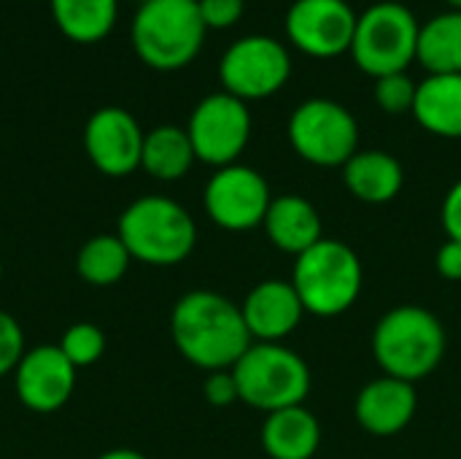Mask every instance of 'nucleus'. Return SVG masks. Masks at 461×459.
I'll use <instances>...</instances> for the list:
<instances>
[{"label":"nucleus","mask_w":461,"mask_h":459,"mask_svg":"<svg viewBox=\"0 0 461 459\" xmlns=\"http://www.w3.org/2000/svg\"><path fill=\"white\" fill-rule=\"evenodd\" d=\"M170 338L186 363L208 373L232 371L254 344L240 303L211 289H192L176 300L170 311Z\"/></svg>","instance_id":"nucleus-1"},{"label":"nucleus","mask_w":461,"mask_h":459,"mask_svg":"<svg viewBox=\"0 0 461 459\" xmlns=\"http://www.w3.org/2000/svg\"><path fill=\"white\" fill-rule=\"evenodd\" d=\"M370 346L384 376L416 384L440 368L448 335L429 308L405 303L378 319Z\"/></svg>","instance_id":"nucleus-2"},{"label":"nucleus","mask_w":461,"mask_h":459,"mask_svg":"<svg viewBox=\"0 0 461 459\" xmlns=\"http://www.w3.org/2000/svg\"><path fill=\"white\" fill-rule=\"evenodd\" d=\"M116 235L132 260L151 268L181 265L197 246L192 214L167 195H143L132 200L119 216Z\"/></svg>","instance_id":"nucleus-3"},{"label":"nucleus","mask_w":461,"mask_h":459,"mask_svg":"<svg viewBox=\"0 0 461 459\" xmlns=\"http://www.w3.org/2000/svg\"><path fill=\"white\" fill-rule=\"evenodd\" d=\"M294 260L289 281L294 284L305 314L332 319L357 306L365 287V268L346 241L321 238Z\"/></svg>","instance_id":"nucleus-4"},{"label":"nucleus","mask_w":461,"mask_h":459,"mask_svg":"<svg viewBox=\"0 0 461 459\" xmlns=\"http://www.w3.org/2000/svg\"><path fill=\"white\" fill-rule=\"evenodd\" d=\"M205 32L197 0H146L130 27L138 60L154 70H181L194 62Z\"/></svg>","instance_id":"nucleus-5"},{"label":"nucleus","mask_w":461,"mask_h":459,"mask_svg":"<svg viewBox=\"0 0 461 459\" xmlns=\"http://www.w3.org/2000/svg\"><path fill=\"white\" fill-rule=\"evenodd\" d=\"M232 376L240 400L265 414L305 406L313 384L308 363L284 344H251L232 365Z\"/></svg>","instance_id":"nucleus-6"},{"label":"nucleus","mask_w":461,"mask_h":459,"mask_svg":"<svg viewBox=\"0 0 461 459\" xmlns=\"http://www.w3.org/2000/svg\"><path fill=\"white\" fill-rule=\"evenodd\" d=\"M419 19L400 0H378L357 16L351 57L373 78L405 73L419 49Z\"/></svg>","instance_id":"nucleus-7"},{"label":"nucleus","mask_w":461,"mask_h":459,"mask_svg":"<svg viewBox=\"0 0 461 459\" xmlns=\"http://www.w3.org/2000/svg\"><path fill=\"white\" fill-rule=\"evenodd\" d=\"M286 135L297 157L316 168H343L359 151V122L332 97L303 100L289 116Z\"/></svg>","instance_id":"nucleus-8"},{"label":"nucleus","mask_w":461,"mask_h":459,"mask_svg":"<svg viewBox=\"0 0 461 459\" xmlns=\"http://www.w3.org/2000/svg\"><path fill=\"white\" fill-rule=\"evenodd\" d=\"M292 78L289 49L270 35H243L227 46L219 60L221 89L232 97L251 103L273 97Z\"/></svg>","instance_id":"nucleus-9"},{"label":"nucleus","mask_w":461,"mask_h":459,"mask_svg":"<svg viewBox=\"0 0 461 459\" xmlns=\"http://www.w3.org/2000/svg\"><path fill=\"white\" fill-rule=\"evenodd\" d=\"M251 111L249 103L232 97L230 92L205 95L186 122V133L194 157L211 168L235 165L251 141Z\"/></svg>","instance_id":"nucleus-10"},{"label":"nucleus","mask_w":461,"mask_h":459,"mask_svg":"<svg viewBox=\"0 0 461 459\" xmlns=\"http://www.w3.org/2000/svg\"><path fill=\"white\" fill-rule=\"evenodd\" d=\"M273 192L267 179L251 165L216 168L203 189V206L208 219L227 233H249L262 227Z\"/></svg>","instance_id":"nucleus-11"},{"label":"nucleus","mask_w":461,"mask_h":459,"mask_svg":"<svg viewBox=\"0 0 461 459\" xmlns=\"http://www.w3.org/2000/svg\"><path fill=\"white\" fill-rule=\"evenodd\" d=\"M357 16L348 0H294L286 8L284 30L297 51L313 60H335L351 51Z\"/></svg>","instance_id":"nucleus-12"},{"label":"nucleus","mask_w":461,"mask_h":459,"mask_svg":"<svg viewBox=\"0 0 461 459\" xmlns=\"http://www.w3.org/2000/svg\"><path fill=\"white\" fill-rule=\"evenodd\" d=\"M143 138L138 119L119 106L97 108L84 124V151L89 162L111 179L130 176L140 168Z\"/></svg>","instance_id":"nucleus-13"},{"label":"nucleus","mask_w":461,"mask_h":459,"mask_svg":"<svg viewBox=\"0 0 461 459\" xmlns=\"http://www.w3.org/2000/svg\"><path fill=\"white\" fill-rule=\"evenodd\" d=\"M76 368L68 363L57 344L32 346L24 352L14 371L16 398L35 414L59 411L76 390Z\"/></svg>","instance_id":"nucleus-14"},{"label":"nucleus","mask_w":461,"mask_h":459,"mask_svg":"<svg viewBox=\"0 0 461 459\" xmlns=\"http://www.w3.org/2000/svg\"><path fill=\"white\" fill-rule=\"evenodd\" d=\"M254 344H284L303 322L305 308L289 279H265L240 303Z\"/></svg>","instance_id":"nucleus-15"},{"label":"nucleus","mask_w":461,"mask_h":459,"mask_svg":"<svg viewBox=\"0 0 461 459\" xmlns=\"http://www.w3.org/2000/svg\"><path fill=\"white\" fill-rule=\"evenodd\" d=\"M419 411V392L416 384L378 376L367 381L357 400H354V417L359 427L375 438H392L400 436Z\"/></svg>","instance_id":"nucleus-16"},{"label":"nucleus","mask_w":461,"mask_h":459,"mask_svg":"<svg viewBox=\"0 0 461 459\" xmlns=\"http://www.w3.org/2000/svg\"><path fill=\"white\" fill-rule=\"evenodd\" d=\"M262 230L278 252L292 254V257L305 254L311 246H316L324 238L319 208L308 197L294 195V192L273 197L267 216L262 222Z\"/></svg>","instance_id":"nucleus-17"},{"label":"nucleus","mask_w":461,"mask_h":459,"mask_svg":"<svg viewBox=\"0 0 461 459\" xmlns=\"http://www.w3.org/2000/svg\"><path fill=\"white\" fill-rule=\"evenodd\" d=\"M343 184L359 203L386 206L402 192L405 168L384 149H359L343 165Z\"/></svg>","instance_id":"nucleus-18"},{"label":"nucleus","mask_w":461,"mask_h":459,"mask_svg":"<svg viewBox=\"0 0 461 459\" xmlns=\"http://www.w3.org/2000/svg\"><path fill=\"white\" fill-rule=\"evenodd\" d=\"M259 441L270 459H313L321 446V425L305 406L281 409L265 414Z\"/></svg>","instance_id":"nucleus-19"},{"label":"nucleus","mask_w":461,"mask_h":459,"mask_svg":"<svg viewBox=\"0 0 461 459\" xmlns=\"http://www.w3.org/2000/svg\"><path fill=\"white\" fill-rule=\"evenodd\" d=\"M413 119L438 138H461V73L427 76L419 81Z\"/></svg>","instance_id":"nucleus-20"},{"label":"nucleus","mask_w":461,"mask_h":459,"mask_svg":"<svg viewBox=\"0 0 461 459\" xmlns=\"http://www.w3.org/2000/svg\"><path fill=\"white\" fill-rule=\"evenodd\" d=\"M51 19L73 43H100L111 35L119 16V0H49Z\"/></svg>","instance_id":"nucleus-21"},{"label":"nucleus","mask_w":461,"mask_h":459,"mask_svg":"<svg viewBox=\"0 0 461 459\" xmlns=\"http://www.w3.org/2000/svg\"><path fill=\"white\" fill-rule=\"evenodd\" d=\"M197 162L186 127L159 124L146 133L140 168L157 181H181Z\"/></svg>","instance_id":"nucleus-22"},{"label":"nucleus","mask_w":461,"mask_h":459,"mask_svg":"<svg viewBox=\"0 0 461 459\" xmlns=\"http://www.w3.org/2000/svg\"><path fill=\"white\" fill-rule=\"evenodd\" d=\"M416 60L427 76L461 73V11L448 8L421 24Z\"/></svg>","instance_id":"nucleus-23"},{"label":"nucleus","mask_w":461,"mask_h":459,"mask_svg":"<svg viewBox=\"0 0 461 459\" xmlns=\"http://www.w3.org/2000/svg\"><path fill=\"white\" fill-rule=\"evenodd\" d=\"M130 252L116 233L92 235L76 254V273L92 287H113L130 271Z\"/></svg>","instance_id":"nucleus-24"},{"label":"nucleus","mask_w":461,"mask_h":459,"mask_svg":"<svg viewBox=\"0 0 461 459\" xmlns=\"http://www.w3.org/2000/svg\"><path fill=\"white\" fill-rule=\"evenodd\" d=\"M57 346L62 349V354L76 371L89 368L105 354V333L92 322H76L62 333Z\"/></svg>","instance_id":"nucleus-25"},{"label":"nucleus","mask_w":461,"mask_h":459,"mask_svg":"<svg viewBox=\"0 0 461 459\" xmlns=\"http://www.w3.org/2000/svg\"><path fill=\"white\" fill-rule=\"evenodd\" d=\"M416 89H419V84L408 76V70L405 73H389V76L375 78L373 97H375L381 111L400 116V114H413Z\"/></svg>","instance_id":"nucleus-26"},{"label":"nucleus","mask_w":461,"mask_h":459,"mask_svg":"<svg viewBox=\"0 0 461 459\" xmlns=\"http://www.w3.org/2000/svg\"><path fill=\"white\" fill-rule=\"evenodd\" d=\"M24 352V333L19 322L8 311H0V379L16 371Z\"/></svg>","instance_id":"nucleus-27"},{"label":"nucleus","mask_w":461,"mask_h":459,"mask_svg":"<svg viewBox=\"0 0 461 459\" xmlns=\"http://www.w3.org/2000/svg\"><path fill=\"white\" fill-rule=\"evenodd\" d=\"M197 8L208 30H227L240 22L246 0H197Z\"/></svg>","instance_id":"nucleus-28"},{"label":"nucleus","mask_w":461,"mask_h":459,"mask_svg":"<svg viewBox=\"0 0 461 459\" xmlns=\"http://www.w3.org/2000/svg\"><path fill=\"white\" fill-rule=\"evenodd\" d=\"M203 395L216 409H227L235 400H240L238 381H235L232 371H213V373H208L205 376V384H203Z\"/></svg>","instance_id":"nucleus-29"},{"label":"nucleus","mask_w":461,"mask_h":459,"mask_svg":"<svg viewBox=\"0 0 461 459\" xmlns=\"http://www.w3.org/2000/svg\"><path fill=\"white\" fill-rule=\"evenodd\" d=\"M440 222H443V230H446L448 241H459L461 243V179L448 189V195L443 200Z\"/></svg>","instance_id":"nucleus-30"},{"label":"nucleus","mask_w":461,"mask_h":459,"mask_svg":"<svg viewBox=\"0 0 461 459\" xmlns=\"http://www.w3.org/2000/svg\"><path fill=\"white\" fill-rule=\"evenodd\" d=\"M435 271L446 281H461V243L459 241H446L438 254H435Z\"/></svg>","instance_id":"nucleus-31"},{"label":"nucleus","mask_w":461,"mask_h":459,"mask_svg":"<svg viewBox=\"0 0 461 459\" xmlns=\"http://www.w3.org/2000/svg\"><path fill=\"white\" fill-rule=\"evenodd\" d=\"M95 459H146L140 452L135 449H111V452H103L100 457Z\"/></svg>","instance_id":"nucleus-32"},{"label":"nucleus","mask_w":461,"mask_h":459,"mask_svg":"<svg viewBox=\"0 0 461 459\" xmlns=\"http://www.w3.org/2000/svg\"><path fill=\"white\" fill-rule=\"evenodd\" d=\"M451 11H461V0H446Z\"/></svg>","instance_id":"nucleus-33"},{"label":"nucleus","mask_w":461,"mask_h":459,"mask_svg":"<svg viewBox=\"0 0 461 459\" xmlns=\"http://www.w3.org/2000/svg\"><path fill=\"white\" fill-rule=\"evenodd\" d=\"M0 281H3V262H0Z\"/></svg>","instance_id":"nucleus-34"},{"label":"nucleus","mask_w":461,"mask_h":459,"mask_svg":"<svg viewBox=\"0 0 461 459\" xmlns=\"http://www.w3.org/2000/svg\"><path fill=\"white\" fill-rule=\"evenodd\" d=\"M140 3H146V0H140Z\"/></svg>","instance_id":"nucleus-35"}]
</instances>
